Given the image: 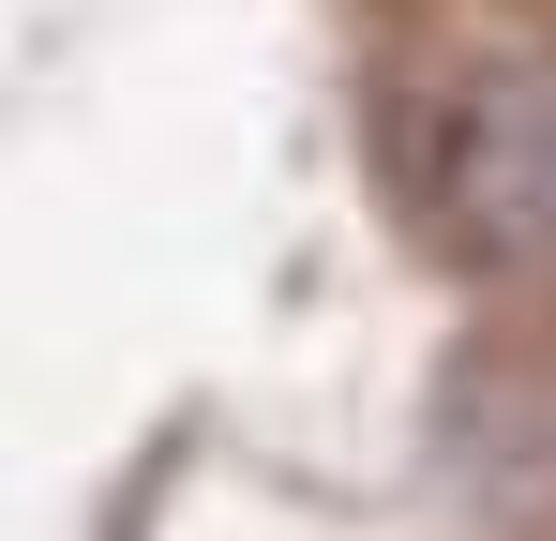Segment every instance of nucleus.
Listing matches in <instances>:
<instances>
[{
  "label": "nucleus",
  "mask_w": 556,
  "mask_h": 541,
  "mask_svg": "<svg viewBox=\"0 0 556 541\" xmlns=\"http://www.w3.org/2000/svg\"><path fill=\"white\" fill-rule=\"evenodd\" d=\"M406 241L466 286H556V30L466 15L421 30L376 90Z\"/></svg>",
  "instance_id": "1"
}]
</instances>
